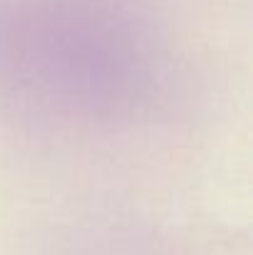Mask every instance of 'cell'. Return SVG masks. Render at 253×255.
Wrapping results in <instances>:
<instances>
[{
	"label": "cell",
	"mask_w": 253,
	"mask_h": 255,
	"mask_svg": "<svg viewBox=\"0 0 253 255\" xmlns=\"http://www.w3.org/2000/svg\"><path fill=\"white\" fill-rule=\"evenodd\" d=\"M7 52L20 55L22 60H7L15 70L22 67L27 75L35 72V87L47 92H67L82 99H94L104 92H122L132 80L129 70L134 57L127 52V40L119 37L117 27L102 25L94 15L80 20L67 12L65 20H57V10H45L42 20L30 15L15 22V37L5 40Z\"/></svg>",
	"instance_id": "obj_1"
}]
</instances>
